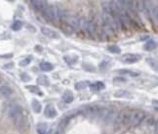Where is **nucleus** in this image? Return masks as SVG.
Listing matches in <instances>:
<instances>
[{
    "mask_svg": "<svg viewBox=\"0 0 158 134\" xmlns=\"http://www.w3.org/2000/svg\"><path fill=\"white\" fill-rule=\"evenodd\" d=\"M141 56L137 54H127L124 55V57L122 58V61L126 64H133V63H137L138 61L141 60Z\"/></svg>",
    "mask_w": 158,
    "mask_h": 134,
    "instance_id": "6e6552de",
    "label": "nucleus"
},
{
    "mask_svg": "<svg viewBox=\"0 0 158 134\" xmlns=\"http://www.w3.org/2000/svg\"><path fill=\"white\" fill-rule=\"evenodd\" d=\"M73 99H74V96H73L71 91H65L64 94H62V100H64L65 103H67V104L71 103L73 101Z\"/></svg>",
    "mask_w": 158,
    "mask_h": 134,
    "instance_id": "4468645a",
    "label": "nucleus"
},
{
    "mask_svg": "<svg viewBox=\"0 0 158 134\" xmlns=\"http://www.w3.org/2000/svg\"><path fill=\"white\" fill-rule=\"evenodd\" d=\"M155 47H156V43L152 41V40H149V41L146 42V44L145 45V49L150 51V50H153Z\"/></svg>",
    "mask_w": 158,
    "mask_h": 134,
    "instance_id": "412c9836",
    "label": "nucleus"
},
{
    "mask_svg": "<svg viewBox=\"0 0 158 134\" xmlns=\"http://www.w3.org/2000/svg\"><path fill=\"white\" fill-rule=\"evenodd\" d=\"M40 69L43 72H51L53 70V65L49 62H41L40 63Z\"/></svg>",
    "mask_w": 158,
    "mask_h": 134,
    "instance_id": "2eb2a0df",
    "label": "nucleus"
},
{
    "mask_svg": "<svg viewBox=\"0 0 158 134\" xmlns=\"http://www.w3.org/2000/svg\"><path fill=\"white\" fill-rule=\"evenodd\" d=\"M120 73H129L131 74V76H138V73H133V72H129V70H120Z\"/></svg>",
    "mask_w": 158,
    "mask_h": 134,
    "instance_id": "bb28decb",
    "label": "nucleus"
},
{
    "mask_svg": "<svg viewBox=\"0 0 158 134\" xmlns=\"http://www.w3.org/2000/svg\"><path fill=\"white\" fill-rule=\"evenodd\" d=\"M36 131L38 134H47L49 131V125L47 124H39L36 127Z\"/></svg>",
    "mask_w": 158,
    "mask_h": 134,
    "instance_id": "ddd939ff",
    "label": "nucleus"
},
{
    "mask_svg": "<svg viewBox=\"0 0 158 134\" xmlns=\"http://www.w3.org/2000/svg\"><path fill=\"white\" fill-rule=\"evenodd\" d=\"M44 115L49 118H56L58 116V112L57 110L55 109V107L52 106V105H49L46 107L45 111H44Z\"/></svg>",
    "mask_w": 158,
    "mask_h": 134,
    "instance_id": "9d476101",
    "label": "nucleus"
},
{
    "mask_svg": "<svg viewBox=\"0 0 158 134\" xmlns=\"http://www.w3.org/2000/svg\"><path fill=\"white\" fill-rule=\"evenodd\" d=\"M27 90L30 91L31 93H34V94H38V95H40V96L43 95V94H42V91L40 90V89H39L37 86H36V85H30V86H29V85H27Z\"/></svg>",
    "mask_w": 158,
    "mask_h": 134,
    "instance_id": "a211bd4d",
    "label": "nucleus"
},
{
    "mask_svg": "<svg viewBox=\"0 0 158 134\" xmlns=\"http://www.w3.org/2000/svg\"><path fill=\"white\" fill-rule=\"evenodd\" d=\"M89 82L88 81H80V82H77L75 84V89L76 90H82V89H85Z\"/></svg>",
    "mask_w": 158,
    "mask_h": 134,
    "instance_id": "aec40b11",
    "label": "nucleus"
},
{
    "mask_svg": "<svg viewBox=\"0 0 158 134\" xmlns=\"http://www.w3.org/2000/svg\"><path fill=\"white\" fill-rule=\"evenodd\" d=\"M65 20L67 21L68 24L69 25H71L72 28H80V22H81V20H80L79 18H77L75 16H69V15H67Z\"/></svg>",
    "mask_w": 158,
    "mask_h": 134,
    "instance_id": "0eeeda50",
    "label": "nucleus"
},
{
    "mask_svg": "<svg viewBox=\"0 0 158 134\" xmlns=\"http://www.w3.org/2000/svg\"><path fill=\"white\" fill-rule=\"evenodd\" d=\"M145 118V114L142 111L135 110L130 112L129 120H128V124L131 126H137L141 124Z\"/></svg>",
    "mask_w": 158,
    "mask_h": 134,
    "instance_id": "20e7f679",
    "label": "nucleus"
},
{
    "mask_svg": "<svg viewBox=\"0 0 158 134\" xmlns=\"http://www.w3.org/2000/svg\"><path fill=\"white\" fill-rule=\"evenodd\" d=\"M115 97H118V98H131L132 95L130 92H128L126 90H119L115 92L114 94Z\"/></svg>",
    "mask_w": 158,
    "mask_h": 134,
    "instance_id": "dca6fc26",
    "label": "nucleus"
},
{
    "mask_svg": "<svg viewBox=\"0 0 158 134\" xmlns=\"http://www.w3.org/2000/svg\"><path fill=\"white\" fill-rule=\"evenodd\" d=\"M30 3L33 5L35 9H37L39 11H42L47 5H48L46 1H41V0H34V1H31Z\"/></svg>",
    "mask_w": 158,
    "mask_h": 134,
    "instance_id": "f8f14e48",
    "label": "nucleus"
},
{
    "mask_svg": "<svg viewBox=\"0 0 158 134\" xmlns=\"http://www.w3.org/2000/svg\"><path fill=\"white\" fill-rule=\"evenodd\" d=\"M41 12L43 14V16L45 17L47 20H49L51 22L65 20V16H67V14H65L62 10H61L60 8H57V7L50 6V5H47Z\"/></svg>",
    "mask_w": 158,
    "mask_h": 134,
    "instance_id": "f03ea898",
    "label": "nucleus"
},
{
    "mask_svg": "<svg viewBox=\"0 0 158 134\" xmlns=\"http://www.w3.org/2000/svg\"><path fill=\"white\" fill-rule=\"evenodd\" d=\"M31 107H32V109H33V112L34 113H40L41 112V109H42V106H41V104H40V102H38L37 100H32V102H31Z\"/></svg>",
    "mask_w": 158,
    "mask_h": 134,
    "instance_id": "f3484780",
    "label": "nucleus"
},
{
    "mask_svg": "<svg viewBox=\"0 0 158 134\" xmlns=\"http://www.w3.org/2000/svg\"><path fill=\"white\" fill-rule=\"evenodd\" d=\"M55 134H61V132H60V131H57V132L55 133Z\"/></svg>",
    "mask_w": 158,
    "mask_h": 134,
    "instance_id": "cd10ccee",
    "label": "nucleus"
},
{
    "mask_svg": "<svg viewBox=\"0 0 158 134\" xmlns=\"http://www.w3.org/2000/svg\"><path fill=\"white\" fill-rule=\"evenodd\" d=\"M108 50L110 52H112V53H120L121 52V49L118 47V46H116V45H111V46H109L108 47Z\"/></svg>",
    "mask_w": 158,
    "mask_h": 134,
    "instance_id": "b1692460",
    "label": "nucleus"
},
{
    "mask_svg": "<svg viewBox=\"0 0 158 134\" xmlns=\"http://www.w3.org/2000/svg\"><path fill=\"white\" fill-rule=\"evenodd\" d=\"M129 115L130 112L128 111H121L119 114H117V116L114 120V126L115 128H119L122 125L128 124V120H129Z\"/></svg>",
    "mask_w": 158,
    "mask_h": 134,
    "instance_id": "39448f33",
    "label": "nucleus"
},
{
    "mask_svg": "<svg viewBox=\"0 0 158 134\" xmlns=\"http://www.w3.org/2000/svg\"><path fill=\"white\" fill-rule=\"evenodd\" d=\"M90 88L92 89V90H94V91H98V90H101V89H104L105 88V84L102 82H96L94 84H91Z\"/></svg>",
    "mask_w": 158,
    "mask_h": 134,
    "instance_id": "6ab92c4d",
    "label": "nucleus"
},
{
    "mask_svg": "<svg viewBox=\"0 0 158 134\" xmlns=\"http://www.w3.org/2000/svg\"><path fill=\"white\" fill-rule=\"evenodd\" d=\"M117 116L116 112L111 109H106V108H100L98 117L101 121L106 122V124H111L114 121L115 118Z\"/></svg>",
    "mask_w": 158,
    "mask_h": 134,
    "instance_id": "7ed1b4c3",
    "label": "nucleus"
},
{
    "mask_svg": "<svg viewBox=\"0 0 158 134\" xmlns=\"http://www.w3.org/2000/svg\"><path fill=\"white\" fill-rule=\"evenodd\" d=\"M29 62H30V58L24 59V60L20 63V66H22V67H25V66H27V65L29 64Z\"/></svg>",
    "mask_w": 158,
    "mask_h": 134,
    "instance_id": "a878e982",
    "label": "nucleus"
},
{
    "mask_svg": "<svg viewBox=\"0 0 158 134\" xmlns=\"http://www.w3.org/2000/svg\"><path fill=\"white\" fill-rule=\"evenodd\" d=\"M7 115L10 118V120L12 121L14 125L18 128H23L25 124L24 116L23 113V109L20 105L18 104H10L7 107Z\"/></svg>",
    "mask_w": 158,
    "mask_h": 134,
    "instance_id": "f257e3e1",
    "label": "nucleus"
},
{
    "mask_svg": "<svg viewBox=\"0 0 158 134\" xmlns=\"http://www.w3.org/2000/svg\"><path fill=\"white\" fill-rule=\"evenodd\" d=\"M21 79H22V81H24V82H27V81L30 80V76H29L27 73H24L21 74Z\"/></svg>",
    "mask_w": 158,
    "mask_h": 134,
    "instance_id": "393cba45",
    "label": "nucleus"
},
{
    "mask_svg": "<svg viewBox=\"0 0 158 134\" xmlns=\"http://www.w3.org/2000/svg\"><path fill=\"white\" fill-rule=\"evenodd\" d=\"M13 94L12 88L7 86V85H2L0 86V98H8Z\"/></svg>",
    "mask_w": 158,
    "mask_h": 134,
    "instance_id": "1a4fd4ad",
    "label": "nucleus"
},
{
    "mask_svg": "<svg viewBox=\"0 0 158 134\" xmlns=\"http://www.w3.org/2000/svg\"><path fill=\"white\" fill-rule=\"evenodd\" d=\"M37 82H38V84H40V85H48L49 84V80H48V79H46L45 76H40L39 79H37Z\"/></svg>",
    "mask_w": 158,
    "mask_h": 134,
    "instance_id": "5701e85b",
    "label": "nucleus"
},
{
    "mask_svg": "<svg viewBox=\"0 0 158 134\" xmlns=\"http://www.w3.org/2000/svg\"><path fill=\"white\" fill-rule=\"evenodd\" d=\"M41 31L42 33L45 36L49 37V38H58L59 37V33L57 31H53V29H51L49 28H46V27H43L41 28Z\"/></svg>",
    "mask_w": 158,
    "mask_h": 134,
    "instance_id": "9b49d317",
    "label": "nucleus"
},
{
    "mask_svg": "<svg viewBox=\"0 0 158 134\" xmlns=\"http://www.w3.org/2000/svg\"><path fill=\"white\" fill-rule=\"evenodd\" d=\"M100 107L98 106H88L83 110L84 115H86L88 118H97Z\"/></svg>",
    "mask_w": 158,
    "mask_h": 134,
    "instance_id": "423d86ee",
    "label": "nucleus"
},
{
    "mask_svg": "<svg viewBox=\"0 0 158 134\" xmlns=\"http://www.w3.org/2000/svg\"><path fill=\"white\" fill-rule=\"evenodd\" d=\"M22 27H23V23L21 21H15L14 24L12 25V28L14 31H20Z\"/></svg>",
    "mask_w": 158,
    "mask_h": 134,
    "instance_id": "4be33fe9",
    "label": "nucleus"
}]
</instances>
